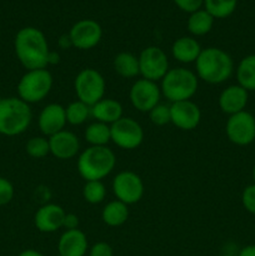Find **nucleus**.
I'll list each match as a JSON object with an SVG mask.
<instances>
[{
  "label": "nucleus",
  "instance_id": "2",
  "mask_svg": "<svg viewBox=\"0 0 255 256\" xmlns=\"http://www.w3.org/2000/svg\"><path fill=\"white\" fill-rule=\"evenodd\" d=\"M196 75L202 82L212 85L222 84L234 72V60L225 50L209 46L202 50L195 62Z\"/></svg>",
  "mask_w": 255,
  "mask_h": 256
},
{
  "label": "nucleus",
  "instance_id": "10",
  "mask_svg": "<svg viewBox=\"0 0 255 256\" xmlns=\"http://www.w3.org/2000/svg\"><path fill=\"white\" fill-rule=\"evenodd\" d=\"M112 189L116 200L129 206L142 200L144 195V182L136 172L124 170L115 175Z\"/></svg>",
  "mask_w": 255,
  "mask_h": 256
},
{
  "label": "nucleus",
  "instance_id": "1",
  "mask_svg": "<svg viewBox=\"0 0 255 256\" xmlns=\"http://www.w3.org/2000/svg\"><path fill=\"white\" fill-rule=\"evenodd\" d=\"M14 50L20 64L26 70L45 69L49 65L50 49L44 32L34 26H25L16 32Z\"/></svg>",
  "mask_w": 255,
  "mask_h": 256
},
{
  "label": "nucleus",
  "instance_id": "39",
  "mask_svg": "<svg viewBox=\"0 0 255 256\" xmlns=\"http://www.w3.org/2000/svg\"><path fill=\"white\" fill-rule=\"evenodd\" d=\"M18 256H44V255L35 249H26V250H24V252H20Z\"/></svg>",
  "mask_w": 255,
  "mask_h": 256
},
{
  "label": "nucleus",
  "instance_id": "12",
  "mask_svg": "<svg viewBox=\"0 0 255 256\" xmlns=\"http://www.w3.org/2000/svg\"><path fill=\"white\" fill-rule=\"evenodd\" d=\"M162 89L158 82L146 79L135 80L129 90V99L132 106L140 112H149L162 99Z\"/></svg>",
  "mask_w": 255,
  "mask_h": 256
},
{
  "label": "nucleus",
  "instance_id": "16",
  "mask_svg": "<svg viewBox=\"0 0 255 256\" xmlns=\"http://www.w3.org/2000/svg\"><path fill=\"white\" fill-rule=\"evenodd\" d=\"M50 145V154L59 160H70L80 152L79 138L69 130H62L52 136L48 138Z\"/></svg>",
  "mask_w": 255,
  "mask_h": 256
},
{
  "label": "nucleus",
  "instance_id": "42",
  "mask_svg": "<svg viewBox=\"0 0 255 256\" xmlns=\"http://www.w3.org/2000/svg\"><path fill=\"white\" fill-rule=\"evenodd\" d=\"M218 256H236V255H232V254H222V255H218Z\"/></svg>",
  "mask_w": 255,
  "mask_h": 256
},
{
  "label": "nucleus",
  "instance_id": "11",
  "mask_svg": "<svg viewBox=\"0 0 255 256\" xmlns=\"http://www.w3.org/2000/svg\"><path fill=\"white\" fill-rule=\"evenodd\" d=\"M225 132L232 144L248 146L255 142V116L246 110L230 115L225 125Z\"/></svg>",
  "mask_w": 255,
  "mask_h": 256
},
{
  "label": "nucleus",
  "instance_id": "24",
  "mask_svg": "<svg viewBox=\"0 0 255 256\" xmlns=\"http://www.w3.org/2000/svg\"><path fill=\"white\" fill-rule=\"evenodd\" d=\"M238 84L246 92H255V54L242 58L235 69Z\"/></svg>",
  "mask_w": 255,
  "mask_h": 256
},
{
  "label": "nucleus",
  "instance_id": "26",
  "mask_svg": "<svg viewBox=\"0 0 255 256\" xmlns=\"http://www.w3.org/2000/svg\"><path fill=\"white\" fill-rule=\"evenodd\" d=\"M84 139L90 146H108L109 142H112L110 125L100 122H92L85 129Z\"/></svg>",
  "mask_w": 255,
  "mask_h": 256
},
{
  "label": "nucleus",
  "instance_id": "32",
  "mask_svg": "<svg viewBox=\"0 0 255 256\" xmlns=\"http://www.w3.org/2000/svg\"><path fill=\"white\" fill-rule=\"evenodd\" d=\"M14 185L6 178L0 176V206L8 205L14 199Z\"/></svg>",
  "mask_w": 255,
  "mask_h": 256
},
{
  "label": "nucleus",
  "instance_id": "7",
  "mask_svg": "<svg viewBox=\"0 0 255 256\" xmlns=\"http://www.w3.org/2000/svg\"><path fill=\"white\" fill-rule=\"evenodd\" d=\"M105 89L106 82L104 76L94 68H85L75 76L74 90L78 100L85 102L89 106H92L105 98Z\"/></svg>",
  "mask_w": 255,
  "mask_h": 256
},
{
  "label": "nucleus",
  "instance_id": "8",
  "mask_svg": "<svg viewBox=\"0 0 255 256\" xmlns=\"http://www.w3.org/2000/svg\"><path fill=\"white\" fill-rule=\"evenodd\" d=\"M139 69L142 79L152 82H162V78L169 72V59L162 48L146 46L139 54Z\"/></svg>",
  "mask_w": 255,
  "mask_h": 256
},
{
  "label": "nucleus",
  "instance_id": "22",
  "mask_svg": "<svg viewBox=\"0 0 255 256\" xmlns=\"http://www.w3.org/2000/svg\"><path fill=\"white\" fill-rule=\"evenodd\" d=\"M129 219V206L119 200L108 202L102 212V220L110 228H118L124 225Z\"/></svg>",
  "mask_w": 255,
  "mask_h": 256
},
{
  "label": "nucleus",
  "instance_id": "18",
  "mask_svg": "<svg viewBox=\"0 0 255 256\" xmlns=\"http://www.w3.org/2000/svg\"><path fill=\"white\" fill-rule=\"evenodd\" d=\"M249 102V92L240 86L239 84L229 85L219 95V108L226 115H234L244 112Z\"/></svg>",
  "mask_w": 255,
  "mask_h": 256
},
{
  "label": "nucleus",
  "instance_id": "23",
  "mask_svg": "<svg viewBox=\"0 0 255 256\" xmlns=\"http://www.w3.org/2000/svg\"><path fill=\"white\" fill-rule=\"evenodd\" d=\"M115 72L124 79H132L140 75L139 58L129 52H122L115 55L112 62Z\"/></svg>",
  "mask_w": 255,
  "mask_h": 256
},
{
  "label": "nucleus",
  "instance_id": "38",
  "mask_svg": "<svg viewBox=\"0 0 255 256\" xmlns=\"http://www.w3.org/2000/svg\"><path fill=\"white\" fill-rule=\"evenodd\" d=\"M59 45H60V48H62V49H68L69 46H72V40H70V38H69V34H65V35H62V38H60Z\"/></svg>",
  "mask_w": 255,
  "mask_h": 256
},
{
  "label": "nucleus",
  "instance_id": "28",
  "mask_svg": "<svg viewBox=\"0 0 255 256\" xmlns=\"http://www.w3.org/2000/svg\"><path fill=\"white\" fill-rule=\"evenodd\" d=\"M202 5L214 19H225L235 12L238 0H204Z\"/></svg>",
  "mask_w": 255,
  "mask_h": 256
},
{
  "label": "nucleus",
  "instance_id": "30",
  "mask_svg": "<svg viewBox=\"0 0 255 256\" xmlns=\"http://www.w3.org/2000/svg\"><path fill=\"white\" fill-rule=\"evenodd\" d=\"M26 154L32 159H42L50 154L49 139L45 136L30 138L25 145Z\"/></svg>",
  "mask_w": 255,
  "mask_h": 256
},
{
  "label": "nucleus",
  "instance_id": "15",
  "mask_svg": "<svg viewBox=\"0 0 255 256\" xmlns=\"http://www.w3.org/2000/svg\"><path fill=\"white\" fill-rule=\"evenodd\" d=\"M66 115H65V106L58 102H52L42 108L38 118V125L42 135L46 138L52 136L56 132L65 129L66 125Z\"/></svg>",
  "mask_w": 255,
  "mask_h": 256
},
{
  "label": "nucleus",
  "instance_id": "20",
  "mask_svg": "<svg viewBox=\"0 0 255 256\" xmlns=\"http://www.w3.org/2000/svg\"><path fill=\"white\" fill-rule=\"evenodd\" d=\"M92 109V116L95 122H104V124L112 125L119 119H122L124 115L122 105L118 100L112 98H102V100L90 106Z\"/></svg>",
  "mask_w": 255,
  "mask_h": 256
},
{
  "label": "nucleus",
  "instance_id": "27",
  "mask_svg": "<svg viewBox=\"0 0 255 256\" xmlns=\"http://www.w3.org/2000/svg\"><path fill=\"white\" fill-rule=\"evenodd\" d=\"M65 115H66V122L72 126H79L84 124L89 116H92V109L88 104L75 100L65 106Z\"/></svg>",
  "mask_w": 255,
  "mask_h": 256
},
{
  "label": "nucleus",
  "instance_id": "14",
  "mask_svg": "<svg viewBox=\"0 0 255 256\" xmlns=\"http://www.w3.org/2000/svg\"><path fill=\"white\" fill-rule=\"evenodd\" d=\"M202 110L192 100L170 104V122L182 132H190L199 126Z\"/></svg>",
  "mask_w": 255,
  "mask_h": 256
},
{
  "label": "nucleus",
  "instance_id": "43",
  "mask_svg": "<svg viewBox=\"0 0 255 256\" xmlns=\"http://www.w3.org/2000/svg\"><path fill=\"white\" fill-rule=\"evenodd\" d=\"M58 256H62V255H58Z\"/></svg>",
  "mask_w": 255,
  "mask_h": 256
},
{
  "label": "nucleus",
  "instance_id": "3",
  "mask_svg": "<svg viewBox=\"0 0 255 256\" xmlns=\"http://www.w3.org/2000/svg\"><path fill=\"white\" fill-rule=\"evenodd\" d=\"M116 165L114 152L108 146H89L78 156V172L85 182L100 180L112 174Z\"/></svg>",
  "mask_w": 255,
  "mask_h": 256
},
{
  "label": "nucleus",
  "instance_id": "36",
  "mask_svg": "<svg viewBox=\"0 0 255 256\" xmlns=\"http://www.w3.org/2000/svg\"><path fill=\"white\" fill-rule=\"evenodd\" d=\"M79 218L78 215L72 214V212H66L64 218V224H62V228L65 230H74L79 229Z\"/></svg>",
  "mask_w": 255,
  "mask_h": 256
},
{
  "label": "nucleus",
  "instance_id": "4",
  "mask_svg": "<svg viewBox=\"0 0 255 256\" xmlns=\"http://www.w3.org/2000/svg\"><path fill=\"white\" fill-rule=\"evenodd\" d=\"M32 120V112L28 102L18 96L0 99V134L18 136L28 130Z\"/></svg>",
  "mask_w": 255,
  "mask_h": 256
},
{
  "label": "nucleus",
  "instance_id": "21",
  "mask_svg": "<svg viewBox=\"0 0 255 256\" xmlns=\"http://www.w3.org/2000/svg\"><path fill=\"white\" fill-rule=\"evenodd\" d=\"M199 42L192 36H182L172 42V55L176 62L182 64H192L196 62L202 52Z\"/></svg>",
  "mask_w": 255,
  "mask_h": 256
},
{
  "label": "nucleus",
  "instance_id": "40",
  "mask_svg": "<svg viewBox=\"0 0 255 256\" xmlns=\"http://www.w3.org/2000/svg\"><path fill=\"white\" fill-rule=\"evenodd\" d=\"M59 62V54H56L55 52H50L49 55V65H54Z\"/></svg>",
  "mask_w": 255,
  "mask_h": 256
},
{
  "label": "nucleus",
  "instance_id": "34",
  "mask_svg": "<svg viewBox=\"0 0 255 256\" xmlns=\"http://www.w3.org/2000/svg\"><path fill=\"white\" fill-rule=\"evenodd\" d=\"M178 8L182 12L192 14V12H196V10L202 9L204 0H172Z\"/></svg>",
  "mask_w": 255,
  "mask_h": 256
},
{
  "label": "nucleus",
  "instance_id": "9",
  "mask_svg": "<svg viewBox=\"0 0 255 256\" xmlns=\"http://www.w3.org/2000/svg\"><path fill=\"white\" fill-rule=\"evenodd\" d=\"M110 136L112 142L120 149L134 150L142 145L144 130L135 119L122 116L110 125Z\"/></svg>",
  "mask_w": 255,
  "mask_h": 256
},
{
  "label": "nucleus",
  "instance_id": "31",
  "mask_svg": "<svg viewBox=\"0 0 255 256\" xmlns=\"http://www.w3.org/2000/svg\"><path fill=\"white\" fill-rule=\"evenodd\" d=\"M148 114H149L150 122L152 124L156 125V126H164L170 122V105L159 102Z\"/></svg>",
  "mask_w": 255,
  "mask_h": 256
},
{
  "label": "nucleus",
  "instance_id": "29",
  "mask_svg": "<svg viewBox=\"0 0 255 256\" xmlns=\"http://www.w3.org/2000/svg\"><path fill=\"white\" fill-rule=\"evenodd\" d=\"M106 196V188L100 180H90L85 182L82 186V198L88 204L98 205L104 202Z\"/></svg>",
  "mask_w": 255,
  "mask_h": 256
},
{
  "label": "nucleus",
  "instance_id": "19",
  "mask_svg": "<svg viewBox=\"0 0 255 256\" xmlns=\"http://www.w3.org/2000/svg\"><path fill=\"white\" fill-rule=\"evenodd\" d=\"M88 250V238L80 229L65 230L58 242V252L62 256H85Z\"/></svg>",
  "mask_w": 255,
  "mask_h": 256
},
{
  "label": "nucleus",
  "instance_id": "6",
  "mask_svg": "<svg viewBox=\"0 0 255 256\" xmlns=\"http://www.w3.org/2000/svg\"><path fill=\"white\" fill-rule=\"evenodd\" d=\"M52 75L49 70H26L18 82V98L28 104L42 102L52 89Z\"/></svg>",
  "mask_w": 255,
  "mask_h": 256
},
{
  "label": "nucleus",
  "instance_id": "17",
  "mask_svg": "<svg viewBox=\"0 0 255 256\" xmlns=\"http://www.w3.org/2000/svg\"><path fill=\"white\" fill-rule=\"evenodd\" d=\"M65 210L58 204H44L34 215V225L40 232H55L64 224Z\"/></svg>",
  "mask_w": 255,
  "mask_h": 256
},
{
  "label": "nucleus",
  "instance_id": "25",
  "mask_svg": "<svg viewBox=\"0 0 255 256\" xmlns=\"http://www.w3.org/2000/svg\"><path fill=\"white\" fill-rule=\"evenodd\" d=\"M214 18L205 9H199L192 12L188 18L186 28L189 32L194 36H202L212 32L214 25Z\"/></svg>",
  "mask_w": 255,
  "mask_h": 256
},
{
  "label": "nucleus",
  "instance_id": "13",
  "mask_svg": "<svg viewBox=\"0 0 255 256\" xmlns=\"http://www.w3.org/2000/svg\"><path fill=\"white\" fill-rule=\"evenodd\" d=\"M72 48L90 50L96 46L102 38V25L92 19H82L75 22L69 32Z\"/></svg>",
  "mask_w": 255,
  "mask_h": 256
},
{
  "label": "nucleus",
  "instance_id": "5",
  "mask_svg": "<svg viewBox=\"0 0 255 256\" xmlns=\"http://www.w3.org/2000/svg\"><path fill=\"white\" fill-rule=\"evenodd\" d=\"M199 88V78L196 72L186 68H172L160 82L162 94L170 102L192 100Z\"/></svg>",
  "mask_w": 255,
  "mask_h": 256
},
{
  "label": "nucleus",
  "instance_id": "41",
  "mask_svg": "<svg viewBox=\"0 0 255 256\" xmlns=\"http://www.w3.org/2000/svg\"><path fill=\"white\" fill-rule=\"evenodd\" d=\"M252 180H254V184H255V165L252 166Z\"/></svg>",
  "mask_w": 255,
  "mask_h": 256
},
{
  "label": "nucleus",
  "instance_id": "33",
  "mask_svg": "<svg viewBox=\"0 0 255 256\" xmlns=\"http://www.w3.org/2000/svg\"><path fill=\"white\" fill-rule=\"evenodd\" d=\"M242 204L248 212L255 215V184L248 185L242 190Z\"/></svg>",
  "mask_w": 255,
  "mask_h": 256
},
{
  "label": "nucleus",
  "instance_id": "35",
  "mask_svg": "<svg viewBox=\"0 0 255 256\" xmlns=\"http://www.w3.org/2000/svg\"><path fill=\"white\" fill-rule=\"evenodd\" d=\"M89 256H114L112 245L105 242H98L89 248Z\"/></svg>",
  "mask_w": 255,
  "mask_h": 256
},
{
  "label": "nucleus",
  "instance_id": "37",
  "mask_svg": "<svg viewBox=\"0 0 255 256\" xmlns=\"http://www.w3.org/2000/svg\"><path fill=\"white\" fill-rule=\"evenodd\" d=\"M236 256H255V244L246 245L242 249H240Z\"/></svg>",
  "mask_w": 255,
  "mask_h": 256
}]
</instances>
